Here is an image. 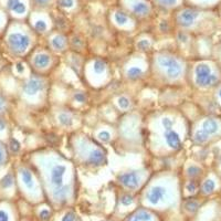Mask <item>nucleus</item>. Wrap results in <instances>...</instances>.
<instances>
[{
  "label": "nucleus",
  "instance_id": "39",
  "mask_svg": "<svg viewBox=\"0 0 221 221\" xmlns=\"http://www.w3.org/2000/svg\"><path fill=\"white\" fill-rule=\"evenodd\" d=\"M6 109V101L3 96L0 95V113H3Z\"/></svg>",
  "mask_w": 221,
  "mask_h": 221
},
{
  "label": "nucleus",
  "instance_id": "4",
  "mask_svg": "<svg viewBox=\"0 0 221 221\" xmlns=\"http://www.w3.org/2000/svg\"><path fill=\"white\" fill-rule=\"evenodd\" d=\"M119 182L122 185L129 189H135L139 185V176L136 171H130L126 172L119 176Z\"/></svg>",
  "mask_w": 221,
  "mask_h": 221
},
{
  "label": "nucleus",
  "instance_id": "30",
  "mask_svg": "<svg viewBox=\"0 0 221 221\" xmlns=\"http://www.w3.org/2000/svg\"><path fill=\"white\" fill-rule=\"evenodd\" d=\"M121 201H122V203H123V205L128 206V205H130V203H133V197H132V196H129V195H125V196H123V197H122Z\"/></svg>",
  "mask_w": 221,
  "mask_h": 221
},
{
  "label": "nucleus",
  "instance_id": "7",
  "mask_svg": "<svg viewBox=\"0 0 221 221\" xmlns=\"http://www.w3.org/2000/svg\"><path fill=\"white\" fill-rule=\"evenodd\" d=\"M165 195H166L165 188L159 187V186L158 187H154V188L148 192V195H147V199H148V201L150 203L156 205V203H158L159 201H160L161 199L165 197Z\"/></svg>",
  "mask_w": 221,
  "mask_h": 221
},
{
  "label": "nucleus",
  "instance_id": "38",
  "mask_svg": "<svg viewBox=\"0 0 221 221\" xmlns=\"http://www.w3.org/2000/svg\"><path fill=\"white\" fill-rule=\"evenodd\" d=\"M74 98L76 100V102H84L85 101V95L83 93H75Z\"/></svg>",
  "mask_w": 221,
  "mask_h": 221
},
{
  "label": "nucleus",
  "instance_id": "8",
  "mask_svg": "<svg viewBox=\"0 0 221 221\" xmlns=\"http://www.w3.org/2000/svg\"><path fill=\"white\" fill-rule=\"evenodd\" d=\"M197 16H198V13L196 11L187 9L180 13L179 18H178V21H179V24H182V26L189 27L192 24V22L195 21V19L197 18Z\"/></svg>",
  "mask_w": 221,
  "mask_h": 221
},
{
  "label": "nucleus",
  "instance_id": "31",
  "mask_svg": "<svg viewBox=\"0 0 221 221\" xmlns=\"http://www.w3.org/2000/svg\"><path fill=\"white\" fill-rule=\"evenodd\" d=\"M35 29H37L38 31H45V29H47V24H45L44 21L39 20L37 24H35Z\"/></svg>",
  "mask_w": 221,
  "mask_h": 221
},
{
  "label": "nucleus",
  "instance_id": "46",
  "mask_svg": "<svg viewBox=\"0 0 221 221\" xmlns=\"http://www.w3.org/2000/svg\"><path fill=\"white\" fill-rule=\"evenodd\" d=\"M5 127H6V124H5V122H3V119L0 118V130L5 129Z\"/></svg>",
  "mask_w": 221,
  "mask_h": 221
},
{
  "label": "nucleus",
  "instance_id": "16",
  "mask_svg": "<svg viewBox=\"0 0 221 221\" xmlns=\"http://www.w3.org/2000/svg\"><path fill=\"white\" fill-rule=\"evenodd\" d=\"M127 75L129 79H138V77H140L143 75V71L142 69L139 68H136V66H134V68H130L129 70H128L127 72Z\"/></svg>",
  "mask_w": 221,
  "mask_h": 221
},
{
  "label": "nucleus",
  "instance_id": "45",
  "mask_svg": "<svg viewBox=\"0 0 221 221\" xmlns=\"http://www.w3.org/2000/svg\"><path fill=\"white\" fill-rule=\"evenodd\" d=\"M17 71H18L19 73L24 72V66H22L21 63H18V64H17Z\"/></svg>",
  "mask_w": 221,
  "mask_h": 221
},
{
  "label": "nucleus",
  "instance_id": "12",
  "mask_svg": "<svg viewBox=\"0 0 221 221\" xmlns=\"http://www.w3.org/2000/svg\"><path fill=\"white\" fill-rule=\"evenodd\" d=\"M50 62V58L48 54H39L34 58V64L39 68H44L47 66Z\"/></svg>",
  "mask_w": 221,
  "mask_h": 221
},
{
  "label": "nucleus",
  "instance_id": "27",
  "mask_svg": "<svg viewBox=\"0 0 221 221\" xmlns=\"http://www.w3.org/2000/svg\"><path fill=\"white\" fill-rule=\"evenodd\" d=\"M10 149H11L13 153H17V151H19V149H20V144H19L18 140L14 139V138H12V139L10 140Z\"/></svg>",
  "mask_w": 221,
  "mask_h": 221
},
{
  "label": "nucleus",
  "instance_id": "26",
  "mask_svg": "<svg viewBox=\"0 0 221 221\" xmlns=\"http://www.w3.org/2000/svg\"><path fill=\"white\" fill-rule=\"evenodd\" d=\"M136 217L138 218V220L139 221H147L150 219V216H149V213H147L146 211H144V210H142V211H139L137 214H136Z\"/></svg>",
  "mask_w": 221,
  "mask_h": 221
},
{
  "label": "nucleus",
  "instance_id": "43",
  "mask_svg": "<svg viewBox=\"0 0 221 221\" xmlns=\"http://www.w3.org/2000/svg\"><path fill=\"white\" fill-rule=\"evenodd\" d=\"M18 3H19V0H8V7H9L10 9H12Z\"/></svg>",
  "mask_w": 221,
  "mask_h": 221
},
{
  "label": "nucleus",
  "instance_id": "36",
  "mask_svg": "<svg viewBox=\"0 0 221 221\" xmlns=\"http://www.w3.org/2000/svg\"><path fill=\"white\" fill-rule=\"evenodd\" d=\"M149 47V42L147 41V40H142V41L138 42V48L142 50H146L148 49Z\"/></svg>",
  "mask_w": 221,
  "mask_h": 221
},
{
  "label": "nucleus",
  "instance_id": "13",
  "mask_svg": "<svg viewBox=\"0 0 221 221\" xmlns=\"http://www.w3.org/2000/svg\"><path fill=\"white\" fill-rule=\"evenodd\" d=\"M69 189L68 187L61 186V187H55V190L53 191V196L56 200H61V199H64L66 196H68Z\"/></svg>",
  "mask_w": 221,
  "mask_h": 221
},
{
  "label": "nucleus",
  "instance_id": "17",
  "mask_svg": "<svg viewBox=\"0 0 221 221\" xmlns=\"http://www.w3.org/2000/svg\"><path fill=\"white\" fill-rule=\"evenodd\" d=\"M208 134L207 132H205L203 129H200V130H198L197 133H196V135H195V140L197 143H200V144H203V143H205L206 140L208 139Z\"/></svg>",
  "mask_w": 221,
  "mask_h": 221
},
{
  "label": "nucleus",
  "instance_id": "11",
  "mask_svg": "<svg viewBox=\"0 0 221 221\" xmlns=\"http://www.w3.org/2000/svg\"><path fill=\"white\" fill-rule=\"evenodd\" d=\"M218 123H217L214 119H207V121L203 122V129L205 132H207L208 134H214V133L218 132Z\"/></svg>",
  "mask_w": 221,
  "mask_h": 221
},
{
  "label": "nucleus",
  "instance_id": "49",
  "mask_svg": "<svg viewBox=\"0 0 221 221\" xmlns=\"http://www.w3.org/2000/svg\"><path fill=\"white\" fill-rule=\"evenodd\" d=\"M179 39L182 40V41H186V40H187V37H186L185 34H182V33H180V34H179Z\"/></svg>",
  "mask_w": 221,
  "mask_h": 221
},
{
  "label": "nucleus",
  "instance_id": "10",
  "mask_svg": "<svg viewBox=\"0 0 221 221\" xmlns=\"http://www.w3.org/2000/svg\"><path fill=\"white\" fill-rule=\"evenodd\" d=\"M88 161L91 164L95 166H100V165H103L105 163V155L103 154L102 150H94L91 153L90 155V158H88Z\"/></svg>",
  "mask_w": 221,
  "mask_h": 221
},
{
  "label": "nucleus",
  "instance_id": "42",
  "mask_svg": "<svg viewBox=\"0 0 221 221\" xmlns=\"http://www.w3.org/2000/svg\"><path fill=\"white\" fill-rule=\"evenodd\" d=\"M196 188H197V184H196L195 182H190L188 184V186H187V189H188L189 191H195Z\"/></svg>",
  "mask_w": 221,
  "mask_h": 221
},
{
  "label": "nucleus",
  "instance_id": "20",
  "mask_svg": "<svg viewBox=\"0 0 221 221\" xmlns=\"http://www.w3.org/2000/svg\"><path fill=\"white\" fill-rule=\"evenodd\" d=\"M214 187H216V184H214L213 180L208 179L207 182H206L205 184H203V191H205V192L209 193V192H212V191H213Z\"/></svg>",
  "mask_w": 221,
  "mask_h": 221
},
{
  "label": "nucleus",
  "instance_id": "22",
  "mask_svg": "<svg viewBox=\"0 0 221 221\" xmlns=\"http://www.w3.org/2000/svg\"><path fill=\"white\" fill-rule=\"evenodd\" d=\"M93 66H94V71H95L96 73H101V72H103V71L105 70V63L103 62V61H101V60L95 61L94 64H93Z\"/></svg>",
  "mask_w": 221,
  "mask_h": 221
},
{
  "label": "nucleus",
  "instance_id": "28",
  "mask_svg": "<svg viewBox=\"0 0 221 221\" xmlns=\"http://www.w3.org/2000/svg\"><path fill=\"white\" fill-rule=\"evenodd\" d=\"M118 105L122 108H127L129 106V100L125 96H122V97L118 98Z\"/></svg>",
  "mask_w": 221,
  "mask_h": 221
},
{
  "label": "nucleus",
  "instance_id": "48",
  "mask_svg": "<svg viewBox=\"0 0 221 221\" xmlns=\"http://www.w3.org/2000/svg\"><path fill=\"white\" fill-rule=\"evenodd\" d=\"M128 221H139V220H138V218L136 216H133V217H130V218L128 219Z\"/></svg>",
  "mask_w": 221,
  "mask_h": 221
},
{
  "label": "nucleus",
  "instance_id": "9",
  "mask_svg": "<svg viewBox=\"0 0 221 221\" xmlns=\"http://www.w3.org/2000/svg\"><path fill=\"white\" fill-rule=\"evenodd\" d=\"M165 137H166L167 144L169 145L171 148L179 149L180 147H182V142H180L179 135H178L176 132H174V130H171V129H166Z\"/></svg>",
  "mask_w": 221,
  "mask_h": 221
},
{
  "label": "nucleus",
  "instance_id": "21",
  "mask_svg": "<svg viewBox=\"0 0 221 221\" xmlns=\"http://www.w3.org/2000/svg\"><path fill=\"white\" fill-rule=\"evenodd\" d=\"M12 182H13L12 176L10 174H8L3 177V179H1V186H3V188H9V187L12 185Z\"/></svg>",
  "mask_w": 221,
  "mask_h": 221
},
{
  "label": "nucleus",
  "instance_id": "41",
  "mask_svg": "<svg viewBox=\"0 0 221 221\" xmlns=\"http://www.w3.org/2000/svg\"><path fill=\"white\" fill-rule=\"evenodd\" d=\"M0 221H9V217L5 211L0 210Z\"/></svg>",
  "mask_w": 221,
  "mask_h": 221
},
{
  "label": "nucleus",
  "instance_id": "25",
  "mask_svg": "<svg viewBox=\"0 0 221 221\" xmlns=\"http://www.w3.org/2000/svg\"><path fill=\"white\" fill-rule=\"evenodd\" d=\"M11 10H13V11H16L17 13H24V12L26 11V6H24L22 3H20V1H19V3H17V5L14 6V7L12 8Z\"/></svg>",
  "mask_w": 221,
  "mask_h": 221
},
{
  "label": "nucleus",
  "instance_id": "3",
  "mask_svg": "<svg viewBox=\"0 0 221 221\" xmlns=\"http://www.w3.org/2000/svg\"><path fill=\"white\" fill-rule=\"evenodd\" d=\"M8 42H9L10 48L14 52L21 53V52H24L29 47L30 39H29V37H27L24 34H21V33H12L9 37V39H8Z\"/></svg>",
  "mask_w": 221,
  "mask_h": 221
},
{
  "label": "nucleus",
  "instance_id": "19",
  "mask_svg": "<svg viewBox=\"0 0 221 221\" xmlns=\"http://www.w3.org/2000/svg\"><path fill=\"white\" fill-rule=\"evenodd\" d=\"M52 45H53L55 49L61 50L64 47V40H63L62 37H55L52 40Z\"/></svg>",
  "mask_w": 221,
  "mask_h": 221
},
{
  "label": "nucleus",
  "instance_id": "40",
  "mask_svg": "<svg viewBox=\"0 0 221 221\" xmlns=\"http://www.w3.org/2000/svg\"><path fill=\"white\" fill-rule=\"evenodd\" d=\"M3 160H5V150H3V145L0 144V166L3 165Z\"/></svg>",
  "mask_w": 221,
  "mask_h": 221
},
{
  "label": "nucleus",
  "instance_id": "37",
  "mask_svg": "<svg viewBox=\"0 0 221 221\" xmlns=\"http://www.w3.org/2000/svg\"><path fill=\"white\" fill-rule=\"evenodd\" d=\"M62 221H74V213L68 212V213L62 218Z\"/></svg>",
  "mask_w": 221,
  "mask_h": 221
},
{
  "label": "nucleus",
  "instance_id": "33",
  "mask_svg": "<svg viewBox=\"0 0 221 221\" xmlns=\"http://www.w3.org/2000/svg\"><path fill=\"white\" fill-rule=\"evenodd\" d=\"M186 208L189 211H196L198 208V203H195V201H188V203H186Z\"/></svg>",
  "mask_w": 221,
  "mask_h": 221
},
{
  "label": "nucleus",
  "instance_id": "6",
  "mask_svg": "<svg viewBox=\"0 0 221 221\" xmlns=\"http://www.w3.org/2000/svg\"><path fill=\"white\" fill-rule=\"evenodd\" d=\"M44 87V84L39 77H31L24 86V91L28 95H34L38 92L42 91Z\"/></svg>",
  "mask_w": 221,
  "mask_h": 221
},
{
  "label": "nucleus",
  "instance_id": "2",
  "mask_svg": "<svg viewBox=\"0 0 221 221\" xmlns=\"http://www.w3.org/2000/svg\"><path fill=\"white\" fill-rule=\"evenodd\" d=\"M159 64L166 69L167 75L170 79H176L182 73V66H180L179 62L175 60V59L169 58V56H161V58H159Z\"/></svg>",
  "mask_w": 221,
  "mask_h": 221
},
{
  "label": "nucleus",
  "instance_id": "23",
  "mask_svg": "<svg viewBox=\"0 0 221 221\" xmlns=\"http://www.w3.org/2000/svg\"><path fill=\"white\" fill-rule=\"evenodd\" d=\"M115 20H116V22H118L119 24H124L127 22V16H126L125 13H123V12H117V13L115 14Z\"/></svg>",
  "mask_w": 221,
  "mask_h": 221
},
{
  "label": "nucleus",
  "instance_id": "34",
  "mask_svg": "<svg viewBox=\"0 0 221 221\" xmlns=\"http://www.w3.org/2000/svg\"><path fill=\"white\" fill-rule=\"evenodd\" d=\"M98 137H100V139L103 140V142H107V140H109L111 135H109L108 132H101L100 134H98Z\"/></svg>",
  "mask_w": 221,
  "mask_h": 221
},
{
  "label": "nucleus",
  "instance_id": "14",
  "mask_svg": "<svg viewBox=\"0 0 221 221\" xmlns=\"http://www.w3.org/2000/svg\"><path fill=\"white\" fill-rule=\"evenodd\" d=\"M21 177H22V180H24V185H26L29 189H32L33 180H32V176H31L30 171H29L28 169H22L21 170Z\"/></svg>",
  "mask_w": 221,
  "mask_h": 221
},
{
  "label": "nucleus",
  "instance_id": "47",
  "mask_svg": "<svg viewBox=\"0 0 221 221\" xmlns=\"http://www.w3.org/2000/svg\"><path fill=\"white\" fill-rule=\"evenodd\" d=\"M37 3H40V5H45V3H49V0H37Z\"/></svg>",
  "mask_w": 221,
  "mask_h": 221
},
{
  "label": "nucleus",
  "instance_id": "5",
  "mask_svg": "<svg viewBox=\"0 0 221 221\" xmlns=\"http://www.w3.org/2000/svg\"><path fill=\"white\" fill-rule=\"evenodd\" d=\"M66 171V167L64 165H58L53 166L51 169V182L55 187L63 186V176Z\"/></svg>",
  "mask_w": 221,
  "mask_h": 221
},
{
  "label": "nucleus",
  "instance_id": "24",
  "mask_svg": "<svg viewBox=\"0 0 221 221\" xmlns=\"http://www.w3.org/2000/svg\"><path fill=\"white\" fill-rule=\"evenodd\" d=\"M187 172H188V175L190 177H195V176H198V175L200 174L201 169L199 167H196V166H191V167L188 168Z\"/></svg>",
  "mask_w": 221,
  "mask_h": 221
},
{
  "label": "nucleus",
  "instance_id": "15",
  "mask_svg": "<svg viewBox=\"0 0 221 221\" xmlns=\"http://www.w3.org/2000/svg\"><path fill=\"white\" fill-rule=\"evenodd\" d=\"M133 9L138 14H145V13H147L149 10L148 6L144 3H136L135 5H134V7H133Z\"/></svg>",
  "mask_w": 221,
  "mask_h": 221
},
{
  "label": "nucleus",
  "instance_id": "44",
  "mask_svg": "<svg viewBox=\"0 0 221 221\" xmlns=\"http://www.w3.org/2000/svg\"><path fill=\"white\" fill-rule=\"evenodd\" d=\"M163 3H166V5H174L176 3V0H160Z\"/></svg>",
  "mask_w": 221,
  "mask_h": 221
},
{
  "label": "nucleus",
  "instance_id": "32",
  "mask_svg": "<svg viewBox=\"0 0 221 221\" xmlns=\"http://www.w3.org/2000/svg\"><path fill=\"white\" fill-rule=\"evenodd\" d=\"M172 121L170 118H168V117H165V118H163V125L164 127H165V130L166 129H171L172 127Z\"/></svg>",
  "mask_w": 221,
  "mask_h": 221
},
{
  "label": "nucleus",
  "instance_id": "18",
  "mask_svg": "<svg viewBox=\"0 0 221 221\" xmlns=\"http://www.w3.org/2000/svg\"><path fill=\"white\" fill-rule=\"evenodd\" d=\"M59 121H60V123L64 126L72 125V118H71L70 115L65 114V113H62V114L59 115Z\"/></svg>",
  "mask_w": 221,
  "mask_h": 221
},
{
  "label": "nucleus",
  "instance_id": "35",
  "mask_svg": "<svg viewBox=\"0 0 221 221\" xmlns=\"http://www.w3.org/2000/svg\"><path fill=\"white\" fill-rule=\"evenodd\" d=\"M50 212L48 211V210H42L41 212H40V218L42 219V220H44V221H47V220H49L50 219Z\"/></svg>",
  "mask_w": 221,
  "mask_h": 221
},
{
  "label": "nucleus",
  "instance_id": "1",
  "mask_svg": "<svg viewBox=\"0 0 221 221\" xmlns=\"http://www.w3.org/2000/svg\"><path fill=\"white\" fill-rule=\"evenodd\" d=\"M196 81L201 86H210L217 82V76L210 72L206 64H199L196 69Z\"/></svg>",
  "mask_w": 221,
  "mask_h": 221
},
{
  "label": "nucleus",
  "instance_id": "50",
  "mask_svg": "<svg viewBox=\"0 0 221 221\" xmlns=\"http://www.w3.org/2000/svg\"><path fill=\"white\" fill-rule=\"evenodd\" d=\"M219 96L221 97V88H220V91H219Z\"/></svg>",
  "mask_w": 221,
  "mask_h": 221
},
{
  "label": "nucleus",
  "instance_id": "29",
  "mask_svg": "<svg viewBox=\"0 0 221 221\" xmlns=\"http://www.w3.org/2000/svg\"><path fill=\"white\" fill-rule=\"evenodd\" d=\"M61 7H64V8H71L73 5H74V1L73 0H60L59 1Z\"/></svg>",
  "mask_w": 221,
  "mask_h": 221
}]
</instances>
